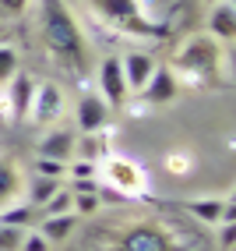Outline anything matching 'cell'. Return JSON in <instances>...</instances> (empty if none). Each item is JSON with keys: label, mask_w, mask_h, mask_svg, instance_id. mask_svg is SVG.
<instances>
[{"label": "cell", "mask_w": 236, "mask_h": 251, "mask_svg": "<svg viewBox=\"0 0 236 251\" xmlns=\"http://www.w3.org/2000/svg\"><path fill=\"white\" fill-rule=\"evenodd\" d=\"M43 46L49 60H57L64 71H85L88 64V46L81 36V25L64 0H43Z\"/></svg>", "instance_id": "6da1fadb"}, {"label": "cell", "mask_w": 236, "mask_h": 251, "mask_svg": "<svg viewBox=\"0 0 236 251\" xmlns=\"http://www.w3.org/2000/svg\"><path fill=\"white\" fill-rule=\"evenodd\" d=\"M218 64H222V46L212 36H187L173 53V75L176 81L187 78L191 85H212L218 81Z\"/></svg>", "instance_id": "7a4b0ae2"}, {"label": "cell", "mask_w": 236, "mask_h": 251, "mask_svg": "<svg viewBox=\"0 0 236 251\" xmlns=\"http://www.w3.org/2000/svg\"><path fill=\"white\" fill-rule=\"evenodd\" d=\"M95 11L103 14L106 22H113L116 28H124V32H134V36H151V39H159L170 32V25L166 22H151L141 14L138 7V0H92Z\"/></svg>", "instance_id": "3957f363"}, {"label": "cell", "mask_w": 236, "mask_h": 251, "mask_svg": "<svg viewBox=\"0 0 236 251\" xmlns=\"http://www.w3.org/2000/svg\"><path fill=\"white\" fill-rule=\"evenodd\" d=\"M116 251H180L170 233L159 230V223H127L116 237Z\"/></svg>", "instance_id": "277c9868"}, {"label": "cell", "mask_w": 236, "mask_h": 251, "mask_svg": "<svg viewBox=\"0 0 236 251\" xmlns=\"http://www.w3.org/2000/svg\"><path fill=\"white\" fill-rule=\"evenodd\" d=\"M60 113H64V92H60V85H53V81H43V85H39V81H36V96H32V110H28L32 124L49 127Z\"/></svg>", "instance_id": "5b68a950"}, {"label": "cell", "mask_w": 236, "mask_h": 251, "mask_svg": "<svg viewBox=\"0 0 236 251\" xmlns=\"http://www.w3.org/2000/svg\"><path fill=\"white\" fill-rule=\"evenodd\" d=\"M99 96L106 99V106H124L127 103V81H124V68H120V57H106L103 64H99Z\"/></svg>", "instance_id": "8992f818"}, {"label": "cell", "mask_w": 236, "mask_h": 251, "mask_svg": "<svg viewBox=\"0 0 236 251\" xmlns=\"http://www.w3.org/2000/svg\"><path fill=\"white\" fill-rule=\"evenodd\" d=\"M109 124V106L99 92H85L78 99V127L81 135H95V131H106Z\"/></svg>", "instance_id": "52a82bcc"}, {"label": "cell", "mask_w": 236, "mask_h": 251, "mask_svg": "<svg viewBox=\"0 0 236 251\" xmlns=\"http://www.w3.org/2000/svg\"><path fill=\"white\" fill-rule=\"evenodd\" d=\"M180 92V81L170 68H155L151 71V78L145 81V89H141V99L148 106H166V103H173Z\"/></svg>", "instance_id": "ba28073f"}, {"label": "cell", "mask_w": 236, "mask_h": 251, "mask_svg": "<svg viewBox=\"0 0 236 251\" xmlns=\"http://www.w3.org/2000/svg\"><path fill=\"white\" fill-rule=\"evenodd\" d=\"M32 96H36V78H32V75L18 71L7 81V106H11L14 121H25V113L32 110Z\"/></svg>", "instance_id": "9c48e42d"}, {"label": "cell", "mask_w": 236, "mask_h": 251, "mask_svg": "<svg viewBox=\"0 0 236 251\" xmlns=\"http://www.w3.org/2000/svg\"><path fill=\"white\" fill-rule=\"evenodd\" d=\"M120 68H124L127 89H130V92H141L145 81L151 78V71H155V60H151V53L134 50V53H124V57H120Z\"/></svg>", "instance_id": "30bf717a"}, {"label": "cell", "mask_w": 236, "mask_h": 251, "mask_svg": "<svg viewBox=\"0 0 236 251\" xmlns=\"http://www.w3.org/2000/svg\"><path fill=\"white\" fill-rule=\"evenodd\" d=\"M208 32L215 43H233L236 39V7L233 0H218L208 11Z\"/></svg>", "instance_id": "8fae6325"}, {"label": "cell", "mask_w": 236, "mask_h": 251, "mask_svg": "<svg viewBox=\"0 0 236 251\" xmlns=\"http://www.w3.org/2000/svg\"><path fill=\"white\" fill-rule=\"evenodd\" d=\"M106 170H109V180L116 184V191H124V195H134V191H141V188H145V174H141V166H134L130 159L113 156V159L106 163Z\"/></svg>", "instance_id": "7c38bea8"}, {"label": "cell", "mask_w": 236, "mask_h": 251, "mask_svg": "<svg viewBox=\"0 0 236 251\" xmlns=\"http://www.w3.org/2000/svg\"><path fill=\"white\" fill-rule=\"evenodd\" d=\"M25 191V177H21V166L14 163L11 156L0 152V209L11 205L14 198H21Z\"/></svg>", "instance_id": "4fadbf2b"}, {"label": "cell", "mask_w": 236, "mask_h": 251, "mask_svg": "<svg viewBox=\"0 0 236 251\" xmlns=\"http://www.w3.org/2000/svg\"><path fill=\"white\" fill-rule=\"evenodd\" d=\"M78 152V142L71 131H49V135L39 138V156L46 159H60V163H71Z\"/></svg>", "instance_id": "5bb4252c"}, {"label": "cell", "mask_w": 236, "mask_h": 251, "mask_svg": "<svg viewBox=\"0 0 236 251\" xmlns=\"http://www.w3.org/2000/svg\"><path fill=\"white\" fill-rule=\"evenodd\" d=\"M74 223H78V216L74 212H60V216H46L43 220V226H39V233L49 241V244H60V241H67L74 233Z\"/></svg>", "instance_id": "9a60e30c"}, {"label": "cell", "mask_w": 236, "mask_h": 251, "mask_svg": "<svg viewBox=\"0 0 236 251\" xmlns=\"http://www.w3.org/2000/svg\"><path fill=\"white\" fill-rule=\"evenodd\" d=\"M57 191H60V180H57V177H39V174H32V180L25 184V198H28L32 209L43 205L46 198H53Z\"/></svg>", "instance_id": "2e32d148"}, {"label": "cell", "mask_w": 236, "mask_h": 251, "mask_svg": "<svg viewBox=\"0 0 236 251\" xmlns=\"http://www.w3.org/2000/svg\"><path fill=\"white\" fill-rule=\"evenodd\" d=\"M187 212L197 216L201 223H218V216H222V198H194V202H187Z\"/></svg>", "instance_id": "e0dca14e"}, {"label": "cell", "mask_w": 236, "mask_h": 251, "mask_svg": "<svg viewBox=\"0 0 236 251\" xmlns=\"http://www.w3.org/2000/svg\"><path fill=\"white\" fill-rule=\"evenodd\" d=\"M28 223H32V205L28 202L0 209V226H28Z\"/></svg>", "instance_id": "ac0fdd59"}, {"label": "cell", "mask_w": 236, "mask_h": 251, "mask_svg": "<svg viewBox=\"0 0 236 251\" xmlns=\"http://www.w3.org/2000/svg\"><path fill=\"white\" fill-rule=\"evenodd\" d=\"M21 71V57L14 46H0V85H7V81Z\"/></svg>", "instance_id": "d6986e66"}, {"label": "cell", "mask_w": 236, "mask_h": 251, "mask_svg": "<svg viewBox=\"0 0 236 251\" xmlns=\"http://www.w3.org/2000/svg\"><path fill=\"white\" fill-rule=\"evenodd\" d=\"M32 174L64 180V177H67V163H60V159H46V156H36V163H32Z\"/></svg>", "instance_id": "ffe728a7"}, {"label": "cell", "mask_w": 236, "mask_h": 251, "mask_svg": "<svg viewBox=\"0 0 236 251\" xmlns=\"http://www.w3.org/2000/svg\"><path fill=\"white\" fill-rule=\"evenodd\" d=\"M25 226H0V251H21Z\"/></svg>", "instance_id": "44dd1931"}, {"label": "cell", "mask_w": 236, "mask_h": 251, "mask_svg": "<svg viewBox=\"0 0 236 251\" xmlns=\"http://www.w3.org/2000/svg\"><path fill=\"white\" fill-rule=\"evenodd\" d=\"M166 170L176 174V177H183L187 170H194V156L191 152H170V156H166Z\"/></svg>", "instance_id": "7402d4cb"}, {"label": "cell", "mask_w": 236, "mask_h": 251, "mask_svg": "<svg viewBox=\"0 0 236 251\" xmlns=\"http://www.w3.org/2000/svg\"><path fill=\"white\" fill-rule=\"evenodd\" d=\"M43 209H46V216H60V212H71V191H57L53 198H46L43 202Z\"/></svg>", "instance_id": "603a6c76"}, {"label": "cell", "mask_w": 236, "mask_h": 251, "mask_svg": "<svg viewBox=\"0 0 236 251\" xmlns=\"http://www.w3.org/2000/svg\"><path fill=\"white\" fill-rule=\"evenodd\" d=\"M106 152H109V149L103 145V135H99V131L81 142V159H92V163H95V156H106Z\"/></svg>", "instance_id": "cb8c5ba5"}, {"label": "cell", "mask_w": 236, "mask_h": 251, "mask_svg": "<svg viewBox=\"0 0 236 251\" xmlns=\"http://www.w3.org/2000/svg\"><path fill=\"white\" fill-rule=\"evenodd\" d=\"M67 174H71L74 180H95V174H99V166H95L92 159H74L71 166H67Z\"/></svg>", "instance_id": "d4e9b609"}, {"label": "cell", "mask_w": 236, "mask_h": 251, "mask_svg": "<svg viewBox=\"0 0 236 251\" xmlns=\"http://www.w3.org/2000/svg\"><path fill=\"white\" fill-rule=\"evenodd\" d=\"M21 251H49V241L43 237V233H25V241H21Z\"/></svg>", "instance_id": "484cf974"}, {"label": "cell", "mask_w": 236, "mask_h": 251, "mask_svg": "<svg viewBox=\"0 0 236 251\" xmlns=\"http://www.w3.org/2000/svg\"><path fill=\"white\" fill-rule=\"evenodd\" d=\"M218 241H222L226 251H233V244H236V223H222V230H218Z\"/></svg>", "instance_id": "4316f807"}, {"label": "cell", "mask_w": 236, "mask_h": 251, "mask_svg": "<svg viewBox=\"0 0 236 251\" xmlns=\"http://www.w3.org/2000/svg\"><path fill=\"white\" fill-rule=\"evenodd\" d=\"M218 223H236V202L233 198H222V216H218Z\"/></svg>", "instance_id": "83f0119b"}, {"label": "cell", "mask_w": 236, "mask_h": 251, "mask_svg": "<svg viewBox=\"0 0 236 251\" xmlns=\"http://www.w3.org/2000/svg\"><path fill=\"white\" fill-rule=\"evenodd\" d=\"M28 4H32V0H0V7H4L7 14H25Z\"/></svg>", "instance_id": "f1b7e54d"}, {"label": "cell", "mask_w": 236, "mask_h": 251, "mask_svg": "<svg viewBox=\"0 0 236 251\" xmlns=\"http://www.w3.org/2000/svg\"><path fill=\"white\" fill-rule=\"evenodd\" d=\"M208 4H218V0H208Z\"/></svg>", "instance_id": "f546056e"}]
</instances>
